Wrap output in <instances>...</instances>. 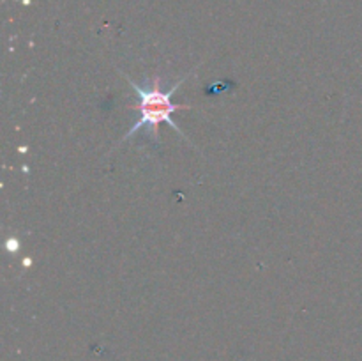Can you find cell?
Returning a JSON list of instances; mask_svg holds the SVG:
<instances>
[{
  "instance_id": "1",
  "label": "cell",
  "mask_w": 362,
  "mask_h": 361,
  "mask_svg": "<svg viewBox=\"0 0 362 361\" xmlns=\"http://www.w3.org/2000/svg\"><path fill=\"white\" fill-rule=\"evenodd\" d=\"M124 76H126L127 84H129L131 87L136 91L138 103L136 105H133V110H136L138 112V119H136V122L133 124V127H131V130L124 134V138L120 142L129 140L134 133H138L140 130H145L147 137L151 138L154 144H158L159 142V126H161L163 122L168 124V126H172L177 133L182 134V137L186 138L184 131L180 130V127L175 124V120L172 119V115L177 112V110L186 108V106L179 105V103H173L172 96H173V92L180 87V84H182L186 78L191 76V73L186 74V76H184L180 81H177V84L173 85L168 92H163L161 88H159L158 78H156V84L152 85L151 88H144V87H140L136 81L131 80L127 74H124Z\"/></svg>"
}]
</instances>
